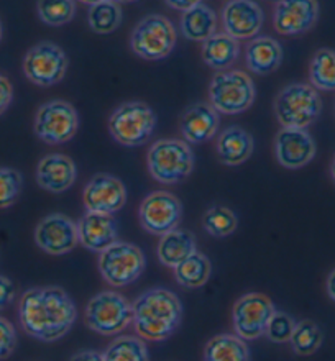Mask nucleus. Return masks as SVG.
Wrapping results in <instances>:
<instances>
[{
    "instance_id": "44",
    "label": "nucleus",
    "mask_w": 335,
    "mask_h": 361,
    "mask_svg": "<svg viewBox=\"0 0 335 361\" xmlns=\"http://www.w3.org/2000/svg\"><path fill=\"white\" fill-rule=\"evenodd\" d=\"M331 178H332L334 184H335V154H334V158H332V163H331Z\"/></svg>"
},
{
    "instance_id": "46",
    "label": "nucleus",
    "mask_w": 335,
    "mask_h": 361,
    "mask_svg": "<svg viewBox=\"0 0 335 361\" xmlns=\"http://www.w3.org/2000/svg\"><path fill=\"white\" fill-rule=\"evenodd\" d=\"M2 33H4V30H2V23H0V39H2Z\"/></svg>"
},
{
    "instance_id": "42",
    "label": "nucleus",
    "mask_w": 335,
    "mask_h": 361,
    "mask_svg": "<svg viewBox=\"0 0 335 361\" xmlns=\"http://www.w3.org/2000/svg\"><path fill=\"white\" fill-rule=\"evenodd\" d=\"M326 289H327V295L335 302V268L329 273L327 276V283H326Z\"/></svg>"
},
{
    "instance_id": "8",
    "label": "nucleus",
    "mask_w": 335,
    "mask_h": 361,
    "mask_svg": "<svg viewBox=\"0 0 335 361\" xmlns=\"http://www.w3.org/2000/svg\"><path fill=\"white\" fill-rule=\"evenodd\" d=\"M178 33L171 20L164 15H147L142 22L137 23L130 37V47L137 56L158 61L171 54L176 44Z\"/></svg>"
},
{
    "instance_id": "32",
    "label": "nucleus",
    "mask_w": 335,
    "mask_h": 361,
    "mask_svg": "<svg viewBox=\"0 0 335 361\" xmlns=\"http://www.w3.org/2000/svg\"><path fill=\"white\" fill-rule=\"evenodd\" d=\"M122 8L114 0H104L101 4L92 5L87 12V23L92 32L109 35L115 32L122 23Z\"/></svg>"
},
{
    "instance_id": "4",
    "label": "nucleus",
    "mask_w": 335,
    "mask_h": 361,
    "mask_svg": "<svg viewBox=\"0 0 335 361\" xmlns=\"http://www.w3.org/2000/svg\"><path fill=\"white\" fill-rule=\"evenodd\" d=\"M281 127L307 128L322 112V99L311 84L293 82L279 90L273 104Z\"/></svg>"
},
{
    "instance_id": "7",
    "label": "nucleus",
    "mask_w": 335,
    "mask_h": 361,
    "mask_svg": "<svg viewBox=\"0 0 335 361\" xmlns=\"http://www.w3.org/2000/svg\"><path fill=\"white\" fill-rule=\"evenodd\" d=\"M257 90L253 79L240 69L219 71L209 86V102L219 114L237 115L255 102Z\"/></svg>"
},
{
    "instance_id": "29",
    "label": "nucleus",
    "mask_w": 335,
    "mask_h": 361,
    "mask_svg": "<svg viewBox=\"0 0 335 361\" xmlns=\"http://www.w3.org/2000/svg\"><path fill=\"white\" fill-rule=\"evenodd\" d=\"M311 86L319 90H335V49L321 48L314 53L309 64Z\"/></svg>"
},
{
    "instance_id": "17",
    "label": "nucleus",
    "mask_w": 335,
    "mask_h": 361,
    "mask_svg": "<svg viewBox=\"0 0 335 361\" xmlns=\"http://www.w3.org/2000/svg\"><path fill=\"white\" fill-rule=\"evenodd\" d=\"M319 20L317 0H278L273 25L279 35H301Z\"/></svg>"
},
{
    "instance_id": "24",
    "label": "nucleus",
    "mask_w": 335,
    "mask_h": 361,
    "mask_svg": "<svg viewBox=\"0 0 335 361\" xmlns=\"http://www.w3.org/2000/svg\"><path fill=\"white\" fill-rule=\"evenodd\" d=\"M196 252V238L189 230L183 228H174L166 235H163V237H159L157 248L159 263L173 269Z\"/></svg>"
},
{
    "instance_id": "37",
    "label": "nucleus",
    "mask_w": 335,
    "mask_h": 361,
    "mask_svg": "<svg viewBox=\"0 0 335 361\" xmlns=\"http://www.w3.org/2000/svg\"><path fill=\"white\" fill-rule=\"evenodd\" d=\"M17 348V332L12 322L0 317V361L7 360Z\"/></svg>"
},
{
    "instance_id": "34",
    "label": "nucleus",
    "mask_w": 335,
    "mask_h": 361,
    "mask_svg": "<svg viewBox=\"0 0 335 361\" xmlns=\"http://www.w3.org/2000/svg\"><path fill=\"white\" fill-rule=\"evenodd\" d=\"M38 17L49 27H63L76 17V0H38Z\"/></svg>"
},
{
    "instance_id": "30",
    "label": "nucleus",
    "mask_w": 335,
    "mask_h": 361,
    "mask_svg": "<svg viewBox=\"0 0 335 361\" xmlns=\"http://www.w3.org/2000/svg\"><path fill=\"white\" fill-rule=\"evenodd\" d=\"M322 329L309 319L296 322V327H294L291 338H289L291 350L299 357H311V355L316 353L322 347Z\"/></svg>"
},
{
    "instance_id": "25",
    "label": "nucleus",
    "mask_w": 335,
    "mask_h": 361,
    "mask_svg": "<svg viewBox=\"0 0 335 361\" xmlns=\"http://www.w3.org/2000/svg\"><path fill=\"white\" fill-rule=\"evenodd\" d=\"M240 56V43L227 33H214L202 42V61L216 71H225Z\"/></svg>"
},
{
    "instance_id": "40",
    "label": "nucleus",
    "mask_w": 335,
    "mask_h": 361,
    "mask_svg": "<svg viewBox=\"0 0 335 361\" xmlns=\"http://www.w3.org/2000/svg\"><path fill=\"white\" fill-rule=\"evenodd\" d=\"M69 361H104V355L97 350H81L74 353Z\"/></svg>"
},
{
    "instance_id": "6",
    "label": "nucleus",
    "mask_w": 335,
    "mask_h": 361,
    "mask_svg": "<svg viewBox=\"0 0 335 361\" xmlns=\"http://www.w3.org/2000/svg\"><path fill=\"white\" fill-rule=\"evenodd\" d=\"M84 320L92 332L112 337L132 325V304L117 290H102L89 299Z\"/></svg>"
},
{
    "instance_id": "28",
    "label": "nucleus",
    "mask_w": 335,
    "mask_h": 361,
    "mask_svg": "<svg viewBox=\"0 0 335 361\" xmlns=\"http://www.w3.org/2000/svg\"><path fill=\"white\" fill-rule=\"evenodd\" d=\"M212 264L206 255L201 252L193 253L183 263L174 268V278L178 284L186 289H199L211 279Z\"/></svg>"
},
{
    "instance_id": "13",
    "label": "nucleus",
    "mask_w": 335,
    "mask_h": 361,
    "mask_svg": "<svg viewBox=\"0 0 335 361\" xmlns=\"http://www.w3.org/2000/svg\"><path fill=\"white\" fill-rule=\"evenodd\" d=\"M140 225L148 233L163 237L178 228L183 219V205L176 195L168 190H154L142 200L138 209Z\"/></svg>"
},
{
    "instance_id": "41",
    "label": "nucleus",
    "mask_w": 335,
    "mask_h": 361,
    "mask_svg": "<svg viewBox=\"0 0 335 361\" xmlns=\"http://www.w3.org/2000/svg\"><path fill=\"white\" fill-rule=\"evenodd\" d=\"M169 7L174 8V10H179V12H186V10L193 8L194 5L201 4L202 0H164Z\"/></svg>"
},
{
    "instance_id": "5",
    "label": "nucleus",
    "mask_w": 335,
    "mask_h": 361,
    "mask_svg": "<svg viewBox=\"0 0 335 361\" xmlns=\"http://www.w3.org/2000/svg\"><path fill=\"white\" fill-rule=\"evenodd\" d=\"M157 128V115L142 100H128L118 105L109 118V132L123 147H142Z\"/></svg>"
},
{
    "instance_id": "36",
    "label": "nucleus",
    "mask_w": 335,
    "mask_h": 361,
    "mask_svg": "<svg viewBox=\"0 0 335 361\" xmlns=\"http://www.w3.org/2000/svg\"><path fill=\"white\" fill-rule=\"evenodd\" d=\"M294 327H296V320L291 315L283 312V310H276L273 314L272 320H269L267 334L264 335L273 343H289Z\"/></svg>"
},
{
    "instance_id": "20",
    "label": "nucleus",
    "mask_w": 335,
    "mask_h": 361,
    "mask_svg": "<svg viewBox=\"0 0 335 361\" xmlns=\"http://www.w3.org/2000/svg\"><path fill=\"white\" fill-rule=\"evenodd\" d=\"M79 243L92 253H102L118 242V228L112 215L86 212L78 220Z\"/></svg>"
},
{
    "instance_id": "15",
    "label": "nucleus",
    "mask_w": 335,
    "mask_h": 361,
    "mask_svg": "<svg viewBox=\"0 0 335 361\" xmlns=\"http://www.w3.org/2000/svg\"><path fill=\"white\" fill-rule=\"evenodd\" d=\"M83 202L87 212L114 215L127 204V189L118 178L99 173L84 188Z\"/></svg>"
},
{
    "instance_id": "26",
    "label": "nucleus",
    "mask_w": 335,
    "mask_h": 361,
    "mask_svg": "<svg viewBox=\"0 0 335 361\" xmlns=\"http://www.w3.org/2000/svg\"><path fill=\"white\" fill-rule=\"evenodd\" d=\"M181 33L191 42H206L217 33V15L206 4H197L181 15Z\"/></svg>"
},
{
    "instance_id": "2",
    "label": "nucleus",
    "mask_w": 335,
    "mask_h": 361,
    "mask_svg": "<svg viewBox=\"0 0 335 361\" xmlns=\"http://www.w3.org/2000/svg\"><path fill=\"white\" fill-rule=\"evenodd\" d=\"M132 310L135 332L148 342H164L181 327L183 304L171 289L145 290L133 300Z\"/></svg>"
},
{
    "instance_id": "39",
    "label": "nucleus",
    "mask_w": 335,
    "mask_h": 361,
    "mask_svg": "<svg viewBox=\"0 0 335 361\" xmlns=\"http://www.w3.org/2000/svg\"><path fill=\"white\" fill-rule=\"evenodd\" d=\"M13 100V87L4 74H0V115L10 107Z\"/></svg>"
},
{
    "instance_id": "27",
    "label": "nucleus",
    "mask_w": 335,
    "mask_h": 361,
    "mask_svg": "<svg viewBox=\"0 0 335 361\" xmlns=\"http://www.w3.org/2000/svg\"><path fill=\"white\" fill-rule=\"evenodd\" d=\"M204 361H252V355L247 342L238 335L221 334L206 343Z\"/></svg>"
},
{
    "instance_id": "31",
    "label": "nucleus",
    "mask_w": 335,
    "mask_h": 361,
    "mask_svg": "<svg viewBox=\"0 0 335 361\" xmlns=\"http://www.w3.org/2000/svg\"><path fill=\"white\" fill-rule=\"evenodd\" d=\"M102 355L104 361H150L145 340L132 335H122L112 340Z\"/></svg>"
},
{
    "instance_id": "11",
    "label": "nucleus",
    "mask_w": 335,
    "mask_h": 361,
    "mask_svg": "<svg viewBox=\"0 0 335 361\" xmlns=\"http://www.w3.org/2000/svg\"><path fill=\"white\" fill-rule=\"evenodd\" d=\"M69 66L68 54L51 42H42L28 49L23 59V73L28 81L39 87H49L63 81Z\"/></svg>"
},
{
    "instance_id": "14",
    "label": "nucleus",
    "mask_w": 335,
    "mask_h": 361,
    "mask_svg": "<svg viewBox=\"0 0 335 361\" xmlns=\"http://www.w3.org/2000/svg\"><path fill=\"white\" fill-rule=\"evenodd\" d=\"M35 243L44 253L61 257L79 245L78 225L64 214H49L35 228Z\"/></svg>"
},
{
    "instance_id": "3",
    "label": "nucleus",
    "mask_w": 335,
    "mask_h": 361,
    "mask_svg": "<svg viewBox=\"0 0 335 361\" xmlns=\"http://www.w3.org/2000/svg\"><path fill=\"white\" fill-rule=\"evenodd\" d=\"M191 145L179 138H162L150 147L147 166L154 180L162 184H178L194 171Z\"/></svg>"
},
{
    "instance_id": "43",
    "label": "nucleus",
    "mask_w": 335,
    "mask_h": 361,
    "mask_svg": "<svg viewBox=\"0 0 335 361\" xmlns=\"http://www.w3.org/2000/svg\"><path fill=\"white\" fill-rule=\"evenodd\" d=\"M79 2H81V4H86V5H89V7H92V5L101 4V2H104V0H79Z\"/></svg>"
},
{
    "instance_id": "38",
    "label": "nucleus",
    "mask_w": 335,
    "mask_h": 361,
    "mask_svg": "<svg viewBox=\"0 0 335 361\" xmlns=\"http://www.w3.org/2000/svg\"><path fill=\"white\" fill-rule=\"evenodd\" d=\"M15 295H17L15 284L8 278L0 274V310L7 309L13 302Z\"/></svg>"
},
{
    "instance_id": "1",
    "label": "nucleus",
    "mask_w": 335,
    "mask_h": 361,
    "mask_svg": "<svg viewBox=\"0 0 335 361\" xmlns=\"http://www.w3.org/2000/svg\"><path fill=\"white\" fill-rule=\"evenodd\" d=\"M76 319V304L59 286L32 288L20 298V325L25 334L39 342L53 343L66 337Z\"/></svg>"
},
{
    "instance_id": "33",
    "label": "nucleus",
    "mask_w": 335,
    "mask_h": 361,
    "mask_svg": "<svg viewBox=\"0 0 335 361\" xmlns=\"http://www.w3.org/2000/svg\"><path fill=\"white\" fill-rule=\"evenodd\" d=\"M238 227V217L229 207L224 205H212L204 214L202 228L216 238H225L232 235Z\"/></svg>"
},
{
    "instance_id": "21",
    "label": "nucleus",
    "mask_w": 335,
    "mask_h": 361,
    "mask_svg": "<svg viewBox=\"0 0 335 361\" xmlns=\"http://www.w3.org/2000/svg\"><path fill=\"white\" fill-rule=\"evenodd\" d=\"M78 179V168L66 154L51 153L39 159L37 166V183L42 189L61 194L71 189Z\"/></svg>"
},
{
    "instance_id": "23",
    "label": "nucleus",
    "mask_w": 335,
    "mask_h": 361,
    "mask_svg": "<svg viewBox=\"0 0 335 361\" xmlns=\"http://www.w3.org/2000/svg\"><path fill=\"white\" fill-rule=\"evenodd\" d=\"M253 137L242 127H229L221 133L216 149L219 161L225 166H238L253 154Z\"/></svg>"
},
{
    "instance_id": "22",
    "label": "nucleus",
    "mask_w": 335,
    "mask_h": 361,
    "mask_svg": "<svg viewBox=\"0 0 335 361\" xmlns=\"http://www.w3.org/2000/svg\"><path fill=\"white\" fill-rule=\"evenodd\" d=\"M283 63V47L272 37H255L247 44L245 64L248 71L258 76H267L276 71Z\"/></svg>"
},
{
    "instance_id": "10",
    "label": "nucleus",
    "mask_w": 335,
    "mask_h": 361,
    "mask_svg": "<svg viewBox=\"0 0 335 361\" xmlns=\"http://www.w3.org/2000/svg\"><path fill=\"white\" fill-rule=\"evenodd\" d=\"M78 110L66 100L54 99L43 104L35 115V135L48 145H61L78 133Z\"/></svg>"
},
{
    "instance_id": "12",
    "label": "nucleus",
    "mask_w": 335,
    "mask_h": 361,
    "mask_svg": "<svg viewBox=\"0 0 335 361\" xmlns=\"http://www.w3.org/2000/svg\"><path fill=\"white\" fill-rule=\"evenodd\" d=\"M274 312H276V309H274V304L268 295L260 293L242 295L233 304L232 309L235 335H238L245 342L260 338L267 334L268 324Z\"/></svg>"
},
{
    "instance_id": "19",
    "label": "nucleus",
    "mask_w": 335,
    "mask_h": 361,
    "mask_svg": "<svg viewBox=\"0 0 335 361\" xmlns=\"http://www.w3.org/2000/svg\"><path fill=\"white\" fill-rule=\"evenodd\" d=\"M221 117L211 104L197 102L189 105L179 120V128L184 142L201 145L212 140L219 132Z\"/></svg>"
},
{
    "instance_id": "16",
    "label": "nucleus",
    "mask_w": 335,
    "mask_h": 361,
    "mask_svg": "<svg viewBox=\"0 0 335 361\" xmlns=\"http://www.w3.org/2000/svg\"><path fill=\"white\" fill-rule=\"evenodd\" d=\"M316 152V142L306 128L281 127L274 138V157L286 169L304 168L312 161Z\"/></svg>"
},
{
    "instance_id": "35",
    "label": "nucleus",
    "mask_w": 335,
    "mask_h": 361,
    "mask_svg": "<svg viewBox=\"0 0 335 361\" xmlns=\"http://www.w3.org/2000/svg\"><path fill=\"white\" fill-rule=\"evenodd\" d=\"M23 189L22 173L13 168L0 166V209H7L17 202Z\"/></svg>"
},
{
    "instance_id": "45",
    "label": "nucleus",
    "mask_w": 335,
    "mask_h": 361,
    "mask_svg": "<svg viewBox=\"0 0 335 361\" xmlns=\"http://www.w3.org/2000/svg\"><path fill=\"white\" fill-rule=\"evenodd\" d=\"M114 2H117V4H133V2H138V0H114Z\"/></svg>"
},
{
    "instance_id": "9",
    "label": "nucleus",
    "mask_w": 335,
    "mask_h": 361,
    "mask_svg": "<svg viewBox=\"0 0 335 361\" xmlns=\"http://www.w3.org/2000/svg\"><path fill=\"white\" fill-rule=\"evenodd\" d=\"M99 255V273L114 288H125L135 283L147 268L145 253L133 243L115 242Z\"/></svg>"
},
{
    "instance_id": "18",
    "label": "nucleus",
    "mask_w": 335,
    "mask_h": 361,
    "mask_svg": "<svg viewBox=\"0 0 335 361\" xmlns=\"http://www.w3.org/2000/svg\"><path fill=\"white\" fill-rule=\"evenodd\" d=\"M263 22V10L253 0H230L222 10L225 33L238 42L258 37Z\"/></svg>"
}]
</instances>
